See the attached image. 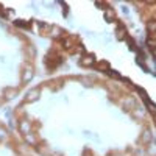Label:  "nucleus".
Wrapping results in <instances>:
<instances>
[{
    "label": "nucleus",
    "instance_id": "obj_1",
    "mask_svg": "<svg viewBox=\"0 0 156 156\" xmlns=\"http://www.w3.org/2000/svg\"><path fill=\"white\" fill-rule=\"evenodd\" d=\"M80 64L81 66H91V64H94V56H92V55H83V58L80 59Z\"/></svg>",
    "mask_w": 156,
    "mask_h": 156
},
{
    "label": "nucleus",
    "instance_id": "obj_2",
    "mask_svg": "<svg viewBox=\"0 0 156 156\" xmlns=\"http://www.w3.org/2000/svg\"><path fill=\"white\" fill-rule=\"evenodd\" d=\"M39 97V89H33L27 94V101H34Z\"/></svg>",
    "mask_w": 156,
    "mask_h": 156
},
{
    "label": "nucleus",
    "instance_id": "obj_3",
    "mask_svg": "<svg viewBox=\"0 0 156 156\" xmlns=\"http://www.w3.org/2000/svg\"><path fill=\"white\" fill-rule=\"evenodd\" d=\"M105 16H106V20L108 22H111L114 17H116V16H114V13H112V10H111V8H108V10L105 11Z\"/></svg>",
    "mask_w": 156,
    "mask_h": 156
},
{
    "label": "nucleus",
    "instance_id": "obj_4",
    "mask_svg": "<svg viewBox=\"0 0 156 156\" xmlns=\"http://www.w3.org/2000/svg\"><path fill=\"white\" fill-rule=\"evenodd\" d=\"M123 34H125V28L120 25V27H119V31H117V38L122 39V38H123Z\"/></svg>",
    "mask_w": 156,
    "mask_h": 156
},
{
    "label": "nucleus",
    "instance_id": "obj_5",
    "mask_svg": "<svg viewBox=\"0 0 156 156\" xmlns=\"http://www.w3.org/2000/svg\"><path fill=\"white\" fill-rule=\"evenodd\" d=\"M97 67L98 69H108V62H98Z\"/></svg>",
    "mask_w": 156,
    "mask_h": 156
}]
</instances>
